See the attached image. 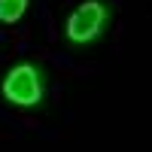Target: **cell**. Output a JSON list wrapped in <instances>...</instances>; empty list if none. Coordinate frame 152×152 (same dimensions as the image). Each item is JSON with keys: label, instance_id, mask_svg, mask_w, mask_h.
I'll return each mask as SVG.
<instances>
[{"label": "cell", "instance_id": "obj_1", "mask_svg": "<svg viewBox=\"0 0 152 152\" xmlns=\"http://www.w3.org/2000/svg\"><path fill=\"white\" fill-rule=\"evenodd\" d=\"M107 21H110V9L100 0H85V3H79L70 12V18L64 24V34L73 46H88L91 40H97L104 34Z\"/></svg>", "mask_w": 152, "mask_h": 152}, {"label": "cell", "instance_id": "obj_2", "mask_svg": "<svg viewBox=\"0 0 152 152\" xmlns=\"http://www.w3.org/2000/svg\"><path fill=\"white\" fill-rule=\"evenodd\" d=\"M0 91L15 107H37L43 100V73L34 64H28V61H24V64H15L3 76Z\"/></svg>", "mask_w": 152, "mask_h": 152}, {"label": "cell", "instance_id": "obj_3", "mask_svg": "<svg viewBox=\"0 0 152 152\" xmlns=\"http://www.w3.org/2000/svg\"><path fill=\"white\" fill-rule=\"evenodd\" d=\"M31 0H0V21L3 24H15L24 12H28Z\"/></svg>", "mask_w": 152, "mask_h": 152}]
</instances>
